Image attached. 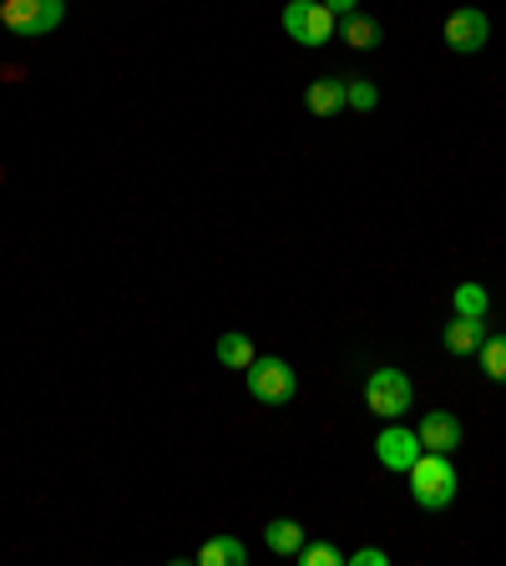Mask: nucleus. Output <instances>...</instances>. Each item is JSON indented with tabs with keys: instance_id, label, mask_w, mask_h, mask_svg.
<instances>
[{
	"instance_id": "17",
	"label": "nucleus",
	"mask_w": 506,
	"mask_h": 566,
	"mask_svg": "<svg viewBox=\"0 0 506 566\" xmlns=\"http://www.w3.org/2000/svg\"><path fill=\"white\" fill-rule=\"evenodd\" d=\"M456 314L486 318V289L482 283H456Z\"/></svg>"
},
{
	"instance_id": "6",
	"label": "nucleus",
	"mask_w": 506,
	"mask_h": 566,
	"mask_svg": "<svg viewBox=\"0 0 506 566\" xmlns=\"http://www.w3.org/2000/svg\"><path fill=\"white\" fill-rule=\"evenodd\" d=\"M486 41H492V21H486V11H476V6H461V11L446 15V46L451 51L472 56V51H482Z\"/></svg>"
},
{
	"instance_id": "3",
	"label": "nucleus",
	"mask_w": 506,
	"mask_h": 566,
	"mask_svg": "<svg viewBox=\"0 0 506 566\" xmlns=\"http://www.w3.org/2000/svg\"><path fill=\"white\" fill-rule=\"evenodd\" d=\"M365 405L380 415V420H401L405 410L415 405V385L405 369H375V375L365 379Z\"/></svg>"
},
{
	"instance_id": "13",
	"label": "nucleus",
	"mask_w": 506,
	"mask_h": 566,
	"mask_svg": "<svg viewBox=\"0 0 506 566\" xmlns=\"http://www.w3.org/2000/svg\"><path fill=\"white\" fill-rule=\"evenodd\" d=\"M254 359H259V354H254V339H244L238 329H228L224 339H218V365H228V369H248Z\"/></svg>"
},
{
	"instance_id": "9",
	"label": "nucleus",
	"mask_w": 506,
	"mask_h": 566,
	"mask_svg": "<svg viewBox=\"0 0 506 566\" xmlns=\"http://www.w3.org/2000/svg\"><path fill=\"white\" fill-rule=\"evenodd\" d=\"M441 339H446L451 354H476V349H482V339H486V318L456 314V318L446 324V334H441Z\"/></svg>"
},
{
	"instance_id": "12",
	"label": "nucleus",
	"mask_w": 506,
	"mask_h": 566,
	"mask_svg": "<svg viewBox=\"0 0 506 566\" xmlns=\"http://www.w3.org/2000/svg\"><path fill=\"white\" fill-rule=\"evenodd\" d=\"M244 562H248V552L234 536H213V542L198 546V566H244Z\"/></svg>"
},
{
	"instance_id": "2",
	"label": "nucleus",
	"mask_w": 506,
	"mask_h": 566,
	"mask_svg": "<svg viewBox=\"0 0 506 566\" xmlns=\"http://www.w3.org/2000/svg\"><path fill=\"white\" fill-rule=\"evenodd\" d=\"M66 15V0H0V25H11V35L41 41L51 35Z\"/></svg>"
},
{
	"instance_id": "20",
	"label": "nucleus",
	"mask_w": 506,
	"mask_h": 566,
	"mask_svg": "<svg viewBox=\"0 0 506 566\" xmlns=\"http://www.w3.org/2000/svg\"><path fill=\"white\" fill-rule=\"evenodd\" d=\"M324 6H330V11L340 15V21H344V15H354V0H324Z\"/></svg>"
},
{
	"instance_id": "18",
	"label": "nucleus",
	"mask_w": 506,
	"mask_h": 566,
	"mask_svg": "<svg viewBox=\"0 0 506 566\" xmlns=\"http://www.w3.org/2000/svg\"><path fill=\"white\" fill-rule=\"evenodd\" d=\"M344 96H350L354 112H375V102H380V92L370 82H344Z\"/></svg>"
},
{
	"instance_id": "5",
	"label": "nucleus",
	"mask_w": 506,
	"mask_h": 566,
	"mask_svg": "<svg viewBox=\"0 0 506 566\" xmlns=\"http://www.w3.org/2000/svg\"><path fill=\"white\" fill-rule=\"evenodd\" d=\"M244 375H248V395H254V400H264V405H289V400H295V389H299L295 365H283V359H273V354L254 359Z\"/></svg>"
},
{
	"instance_id": "4",
	"label": "nucleus",
	"mask_w": 506,
	"mask_h": 566,
	"mask_svg": "<svg viewBox=\"0 0 506 566\" xmlns=\"http://www.w3.org/2000/svg\"><path fill=\"white\" fill-rule=\"evenodd\" d=\"M283 31H289V41H299V46H324L334 35V11L324 0H289V6H283Z\"/></svg>"
},
{
	"instance_id": "11",
	"label": "nucleus",
	"mask_w": 506,
	"mask_h": 566,
	"mask_svg": "<svg viewBox=\"0 0 506 566\" xmlns=\"http://www.w3.org/2000/svg\"><path fill=\"white\" fill-rule=\"evenodd\" d=\"M264 546H269L273 556H299V546H304V526L289 521V516L269 521V526H264Z\"/></svg>"
},
{
	"instance_id": "19",
	"label": "nucleus",
	"mask_w": 506,
	"mask_h": 566,
	"mask_svg": "<svg viewBox=\"0 0 506 566\" xmlns=\"http://www.w3.org/2000/svg\"><path fill=\"white\" fill-rule=\"evenodd\" d=\"M385 562H390V556L380 552V546H365V552H354V556H350V566H385Z\"/></svg>"
},
{
	"instance_id": "15",
	"label": "nucleus",
	"mask_w": 506,
	"mask_h": 566,
	"mask_svg": "<svg viewBox=\"0 0 506 566\" xmlns=\"http://www.w3.org/2000/svg\"><path fill=\"white\" fill-rule=\"evenodd\" d=\"M340 41H350V46H360V51H370V46H380V21H370V15H344L340 21Z\"/></svg>"
},
{
	"instance_id": "16",
	"label": "nucleus",
	"mask_w": 506,
	"mask_h": 566,
	"mask_svg": "<svg viewBox=\"0 0 506 566\" xmlns=\"http://www.w3.org/2000/svg\"><path fill=\"white\" fill-rule=\"evenodd\" d=\"M295 562L299 566H344V556H340V546H330V542H304Z\"/></svg>"
},
{
	"instance_id": "8",
	"label": "nucleus",
	"mask_w": 506,
	"mask_h": 566,
	"mask_svg": "<svg viewBox=\"0 0 506 566\" xmlns=\"http://www.w3.org/2000/svg\"><path fill=\"white\" fill-rule=\"evenodd\" d=\"M415 436H421L425 450H436V455H451V450L461 446V420H456L451 410H425V415H421V430H415Z\"/></svg>"
},
{
	"instance_id": "1",
	"label": "nucleus",
	"mask_w": 506,
	"mask_h": 566,
	"mask_svg": "<svg viewBox=\"0 0 506 566\" xmlns=\"http://www.w3.org/2000/svg\"><path fill=\"white\" fill-rule=\"evenodd\" d=\"M411 495L421 511H446L451 501H456V465H451V455H436V450H421L415 455L411 471Z\"/></svg>"
},
{
	"instance_id": "10",
	"label": "nucleus",
	"mask_w": 506,
	"mask_h": 566,
	"mask_svg": "<svg viewBox=\"0 0 506 566\" xmlns=\"http://www.w3.org/2000/svg\"><path fill=\"white\" fill-rule=\"evenodd\" d=\"M309 112L314 117H340L344 106H350V96H344V82H334V76H319L314 86H309Z\"/></svg>"
},
{
	"instance_id": "7",
	"label": "nucleus",
	"mask_w": 506,
	"mask_h": 566,
	"mask_svg": "<svg viewBox=\"0 0 506 566\" xmlns=\"http://www.w3.org/2000/svg\"><path fill=\"white\" fill-rule=\"evenodd\" d=\"M421 450H425L421 436H415V430H405V424H390L385 436L375 440V455H380V465H385V471H411Z\"/></svg>"
},
{
	"instance_id": "14",
	"label": "nucleus",
	"mask_w": 506,
	"mask_h": 566,
	"mask_svg": "<svg viewBox=\"0 0 506 566\" xmlns=\"http://www.w3.org/2000/svg\"><path fill=\"white\" fill-rule=\"evenodd\" d=\"M476 359H482V375L486 379L506 385V334H486L482 349H476Z\"/></svg>"
}]
</instances>
